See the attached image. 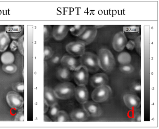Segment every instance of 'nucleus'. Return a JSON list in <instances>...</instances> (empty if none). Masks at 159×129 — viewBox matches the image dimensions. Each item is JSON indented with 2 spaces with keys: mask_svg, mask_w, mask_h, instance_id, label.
<instances>
[{
  "mask_svg": "<svg viewBox=\"0 0 159 129\" xmlns=\"http://www.w3.org/2000/svg\"><path fill=\"white\" fill-rule=\"evenodd\" d=\"M44 121L51 122V120L50 119V118H49L48 116H46V115H44Z\"/></svg>",
  "mask_w": 159,
  "mask_h": 129,
  "instance_id": "obj_38",
  "label": "nucleus"
},
{
  "mask_svg": "<svg viewBox=\"0 0 159 129\" xmlns=\"http://www.w3.org/2000/svg\"><path fill=\"white\" fill-rule=\"evenodd\" d=\"M127 41L125 34L122 32H120L115 34L112 41V46L117 52H121L127 44Z\"/></svg>",
  "mask_w": 159,
  "mask_h": 129,
  "instance_id": "obj_10",
  "label": "nucleus"
},
{
  "mask_svg": "<svg viewBox=\"0 0 159 129\" xmlns=\"http://www.w3.org/2000/svg\"><path fill=\"white\" fill-rule=\"evenodd\" d=\"M75 88V85L72 83L65 82L57 85L54 91L57 98L65 100L73 96Z\"/></svg>",
  "mask_w": 159,
  "mask_h": 129,
  "instance_id": "obj_3",
  "label": "nucleus"
},
{
  "mask_svg": "<svg viewBox=\"0 0 159 129\" xmlns=\"http://www.w3.org/2000/svg\"><path fill=\"white\" fill-rule=\"evenodd\" d=\"M43 31L44 41H47L51 38L52 35V28L51 26H44Z\"/></svg>",
  "mask_w": 159,
  "mask_h": 129,
  "instance_id": "obj_30",
  "label": "nucleus"
},
{
  "mask_svg": "<svg viewBox=\"0 0 159 129\" xmlns=\"http://www.w3.org/2000/svg\"><path fill=\"white\" fill-rule=\"evenodd\" d=\"M69 30V28L67 25H55L53 28L52 34L57 41H61L66 36Z\"/></svg>",
  "mask_w": 159,
  "mask_h": 129,
  "instance_id": "obj_14",
  "label": "nucleus"
},
{
  "mask_svg": "<svg viewBox=\"0 0 159 129\" xmlns=\"http://www.w3.org/2000/svg\"><path fill=\"white\" fill-rule=\"evenodd\" d=\"M108 81V77L104 73H98L95 74L91 78L90 83L94 88L105 85Z\"/></svg>",
  "mask_w": 159,
  "mask_h": 129,
  "instance_id": "obj_15",
  "label": "nucleus"
},
{
  "mask_svg": "<svg viewBox=\"0 0 159 129\" xmlns=\"http://www.w3.org/2000/svg\"><path fill=\"white\" fill-rule=\"evenodd\" d=\"M59 111V106L58 104H57L51 106V109H50V111H49V114H50V116H51V118H52L53 120L55 118L56 116Z\"/></svg>",
  "mask_w": 159,
  "mask_h": 129,
  "instance_id": "obj_27",
  "label": "nucleus"
},
{
  "mask_svg": "<svg viewBox=\"0 0 159 129\" xmlns=\"http://www.w3.org/2000/svg\"><path fill=\"white\" fill-rule=\"evenodd\" d=\"M74 95L76 100L80 104L86 102L89 97V92L85 85H78L76 87Z\"/></svg>",
  "mask_w": 159,
  "mask_h": 129,
  "instance_id": "obj_13",
  "label": "nucleus"
},
{
  "mask_svg": "<svg viewBox=\"0 0 159 129\" xmlns=\"http://www.w3.org/2000/svg\"><path fill=\"white\" fill-rule=\"evenodd\" d=\"M57 77L61 81H69L73 78V73L69 70L64 67L58 70L57 72Z\"/></svg>",
  "mask_w": 159,
  "mask_h": 129,
  "instance_id": "obj_18",
  "label": "nucleus"
},
{
  "mask_svg": "<svg viewBox=\"0 0 159 129\" xmlns=\"http://www.w3.org/2000/svg\"><path fill=\"white\" fill-rule=\"evenodd\" d=\"M123 100L125 105L132 110H137L141 104L140 98L133 93H126L123 97Z\"/></svg>",
  "mask_w": 159,
  "mask_h": 129,
  "instance_id": "obj_11",
  "label": "nucleus"
},
{
  "mask_svg": "<svg viewBox=\"0 0 159 129\" xmlns=\"http://www.w3.org/2000/svg\"><path fill=\"white\" fill-rule=\"evenodd\" d=\"M120 70L121 72L124 73H131L134 71V67L131 64H126V65H121L120 67Z\"/></svg>",
  "mask_w": 159,
  "mask_h": 129,
  "instance_id": "obj_26",
  "label": "nucleus"
},
{
  "mask_svg": "<svg viewBox=\"0 0 159 129\" xmlns=\"http://www.w3.org/2000/svg\"><path fill=\"white\" fill-rule=\"evenodd\" d=\"M7 103L10 106L15 109L19 110L23 107L24 104L23 97L15 91H11L6 96Z\"/></svg>",
  "mask_w": 159,
  "mask_h": 129,
  "instance_id": "obj_6",
  "label": "nucleus"
},
{
  "mask_svg": "<svg viewBox=\"0 0 159 129\" xmlns=\"http://www.w3.org/2000/svg\"><path fill=\"white\" fill-rule=\"evenodd\" d=\"M53 55L52 49L50 46H45L44 48V58L48 59L52 57Z\"/></svg>",
  "mask_w": 159,
  "mask_h": 129,
  "instance_id": "obj_29",
  "label": "nucleus"
},
{
  "mask_svg": "<svg viewBox=\"0 0 159 129\" xmlns=\"http://www.w3.org/2000/svg\"><path fill=\"white\" fill-rule=\"evenodd\" d=\"M53 120L56 122H68L70 121V118L66 112L59 110Z\"/></svg>",
  "mask_w": 159,
  "mask_h": 129,
  "instance_id": "obj_24",
  "label": "nucleus"
},
{
  "mask_svg": "<svg viewBox=\"0 0 159 129\" xmlns=\"http://www.w3.org/2000/svg\"><path fill=\"white\" fill-rule=\"evenodd\" d=\"M66 48L69 54L75 56H81L85 52V45L80 41L71 42Z\"/></svg>",
  "mask_w": 159,
  "mask_h": 129,
  "instance_id": "obj_7",
  "label": "nucleus"
},
{
  "mask_svg": "<svg viewBox=\"0 0 159 129\" xmlns=\"http://www.w3.org/2000/svg\"><path fill=\"white\" fill-rule=\"evenodd\" d=\"M14 60V56L11 52H5L2 55L1 61L4 65L13 64Z\"/></svg>",
  "mask_w": 159,
  "mask_h": 129,
  "instance_id": "obj_22",
  "label": "nucleus"
},
{
  "mask_svg": "<svg viewBox=\"0 0 159 129\" xmlns=\"http://www.w3.org/2000/svg\"><path fill=\"white\" fill-rule=\"evenodd\" d=\"M111 94V88L105 84L95 88L92 92V98L94 102L102 103L108 99Z\"/></svg>",
  "mask_w": 159,
  "mask_h": 129,
  "instance_id": "obj_4",
  "label": "nucleus"
},
{
  "mask_svg": "<svg viewBox=\"0 0 159 129\" xmlns=\"http://www.w3.org/2000/svg\"><path fill=\"white\" fill-rule=\"evenodd\" d=\"M57 98L52 89L48 87H44V101L49 106H52L57 104Z\"/></svg>",
  "mask_w": 159,
  "mask_h": 129,
  "instance_id": "obj_16",
  "label": "nucleus"
},
{
  "mask_svg": "<svg viewBox=\"0 0 159 129\" xmlns=\"http://www.w3.org/2000/svg\"><path fill=\"white\" fill-rule=\"evenodd\" d=\"M86 27L85 25H73L69 28V30L72 35L78 37L85 30Z\"/></svg>",
  "mask_w": 159,
  "mask_h": 129,
  "instance_id": "obj_21",
  "label": "nucleus"
},
{
  "mask_svg": "<svg viewBox=\"0 0 159 129\" xmlns=\"http://www.w3.org/2000/svg\"><path fill=\"white\" fill-rule=\"evenodd\" d=\"M61 63L64 68L70 71H74L80 65V61L73 56L65 55L61 59Z\"/></svg>",
  "mask_w": 159,
  "mask_h": 129,
  "instance_id": "obj_12",
  "label": "nucleus"
},
{
  "mask_svg": "<svg viewBox=\"0 0 159 129\" xmlns=\"http://www.w3.org/2000/svg\"><path fill=\"white\" fill-rule=\"evenodd\" d=\"M99 67L104 71H111L115 66V61L112 53L108 49H100L97 56Z\"/></svg>",
  "mask_w": 159,
  "mask_h": 129,
  "instance_id": "obj_1",
  "label": "nucleus"
},
{
  "mask_svg": "<svg viewBox=\"0 0 159 129\" xmlns=\"http://www.w3.org/2000/svg\"><path fill=\"white\" fill-rule=\"evenodd\" d=\"M118 59L121 65H126L129 64L131 62V56L128 53L124 52L119 55Z\"/></svg>",
  "mask_w": 159,
  "mask_h": 129,
  "instance_id": "obj_23",
  "label": "nucleus"
},
{
  "mask_svg": "<svg viewBox=\"0 0 159 129\" xmlns=\"http://www.w3.org/2000/svg\"><path fill=\"white\" fill-rule=\"evenodd\" d=\"M15 118V121H24L25 120V114H24V108H21L19 109Z\"/></svg>",
  "mask_w": 159,
  "mask_h": 129,
  "instance_id": "obj_31",
  "label": "nucleus"
},
{
  "mask_svg": "<svg viewBox=\"0 0 159 129\" xmlns=\"http://www.w3.org/2000/svg\"><path fill=\"white\" fill-rule=\"evenodd\" d=\"M12 89L15 92H23L25 89V85L23 82H18L13 85Z\"/></svg>",
  "mask_w": 159,
  "mask_h": 129,
  "instance_id": "obj_28",
  "label": "nucleus"
},
{
  "mask_svg": "<svg viewBox=\"0 0 159 129\" xmlns=\"http://www.w3.org/2000/svg\"><path fill=\"white\" fill-rule=\"evenodd\" d=\"M70 117L73 121L83 122L87 119L89 116L84 110L78 109L71 112Z\"/></svg>",
  "mask_w": 159,
  "mask_h": 129,
  "instance_id": "obj_17",
  "label": "nucleus"
},
{
  "mask_svg": "<svg viewBox=\"0 0 159 129\" xmlns=\"http://www.w3.org/2000/svg\"><path fill=\"white\" fill-rule=\"evenodd\" d=\"M83 107L90 117L96 118L101 116L102 114L101 107L95 102L87 101L83 104Z\"/></svg>",
  "mask_w": 159,
  "mask_h": 129,
  "instance_id": "obj_9",
  "label": "nucleus"
},
{
  "mask_svg": "<svg viewBox=\"0 0 159 129\" xmlns=\"http://www.w3.org/2000/svg\"><path fill=\"white\" fill-rule=\"evenodd\" d=\"M25 36L23 35L17 41V47H18L19 51L22 54L24 55V42H25Z\"/></svg>",
  "mask_w": 159,
  "mask_h": 129,
  "instance_id": "obj_32",
  "label": "nucleus"
},
{
  "mask_svg": "<svg viewBox=\"0 0 159 129\" xmlns=\"http://www.w3.org/2000/svg\"><path fill=\"white\" fill-rule=\"evenodd\" d=\"M73 73L74 81L78 85H85L89 79V71L83 66L80 65Z\"/></svg>",
  "mask_w": 159,
  "mask_h": 129,
  "instance_id": "obj_5",
  "label": "nucleus"
},
{
  "mask_svg": "<svg viewBox=\"0 0 159 129\" xmlns=\"http://www.w3.org/2000/svg\"><path fill=\"white\" fill-rule=\"evenodd\" d=\"M6 31L8 35L14 39H19L22 34V28L19 26L6 27Z\"/></svg>",
  "mask_w": 159,
  "mask_h": 129,
  "instance_id": "obj_19",
  "label": "nucleus"
},
{
  "mask_svg": "<svg viewBox=\"0 0 159 129\" xmlns=\"http://www.w3.org/2000/svg\"><path fill=\"white\" fill-rule=\"evenodd\" d=\"M10 47H11V49L12 51H16L17 47V42H16V41H13L11 43Z\"/></svg>",
  "mask_w": 159,
  "mask_h": 129,
  "instance_id": "obj_36",
  "label": "nucleus"
},
{
  "mask_svg": "<svg viewBox=\"0 0 159 129\" xmlns=\"http://www.w3.org/2000/svg\"><path fill=\"white\" fill-rule=\"evenodd\" d=\"M11 40L6 32L0 33V52H3L8 48Z\"/></svg>",
  "mask_w": 159,
  "mask_h": 129,
  "instance_id": "obj_20",
  "label": "nucleus"
},
{
  "mask_svg": "<svg viewBox=\"0 0 159 129\" xmlns=\"http://www.w3.org/2000/svg\"><path fill=\"white\" fill-rule=\"evenodd\" d=\"M131 90L133 92H140L141 91V85L138 83H134L131 86Z\"/></svg>",
  "mask_w": 159,
  "mask_h": 129,
  "instance_id": "obj_34",
  "label": "nucleus"
},
{
  "mask_svg": "<svg viewBox=\"0 0 159 129\" xmlns=\"http://www.w3.org/2000/svg\"><path fill=\"white\" fill-rule=\"evenodd\" d=\"M97 33V29L95 27H86L84 32L78 36V41L83 43L85 45L90 44L94 40Z\"/></svg>",
  "mask_w": 159,
  "mask_h": 129,
  "instance_id": "obj_8",
  "label": "nucleus"
},
{
  "mask_svg": "<svg viewBox=\"0 0 159 129\" xmlns=\"http://www.w3.org/2000/svg\"><path fill=\"white\" fill-rule=\"evenodd\" d=\"M140 37H139L135 41L136 48V50H137L139 53L140 51Z\"/></svg>",
  "mask_w": 159,
  "mask_h": 129,
  "instance_id": "obj_35",
  "label": "nucleus"
},
{
  "mask_svg": "<svg viewBox=\"0 0 159 129\" xmlns=\"http://www.w3.org/2000/svg\"><path fill=\"white\" fill-rule=\"evenodd\" d=\"M49 106L47 105V103L44 101V113H45L47 111H48V109H49Z\"/></svg>",
  "mask_w": 159,
  "mask_h": 129,
  "instance_id": "obj_37",
  "label": "nucleus"
},
{
  "mask_svg": "<svg viewBox=\"0 0 159 129\" xmlns=\"http://www.w3.org/2000/svg\"><path fill=\"white\" fill-rule=\"evenodd\" d=\"M2 68L3 71L11 74L15 73L17 71V67L13 64L3 65Z\"/></svg>",
  "mask_w": 159,
  "mask_h": 129,
  "instance_id": "obj_25",
  "label": "nucleus"
},
{
  "mask_svg": "<svg viewBox=\"0 0 159 129\" xmlns=\"http://www.w3.org/2000/svg\"><path fill=\"white\" fill-rule=\"evenodd\" d=\"M141 120V113L140 110H137L135 111L132 117V121L135 122H140Z\"/></svg>",
  "mask_w": 159,
  "mask_h": 129,
  "instance_id": "obj_33",
  "label": "nucleus"
},
{
  "mask_svg": "<svg viewBox=\"0 0 159 129\" xmlns=\"http://www.w3.org/2000/svg\"><path fill=\"white\" fill-rule=\"evenodd\" d=\"M80 65L83 66L89 72L94 73L99 68L97 56L90 52H85L80 59Z\"/></svg>",
  "mask_w": 159,
  "mask_h": 129,
  "instance_id": "obj_2",
  "label": "nucleus"
}]
</instances>
